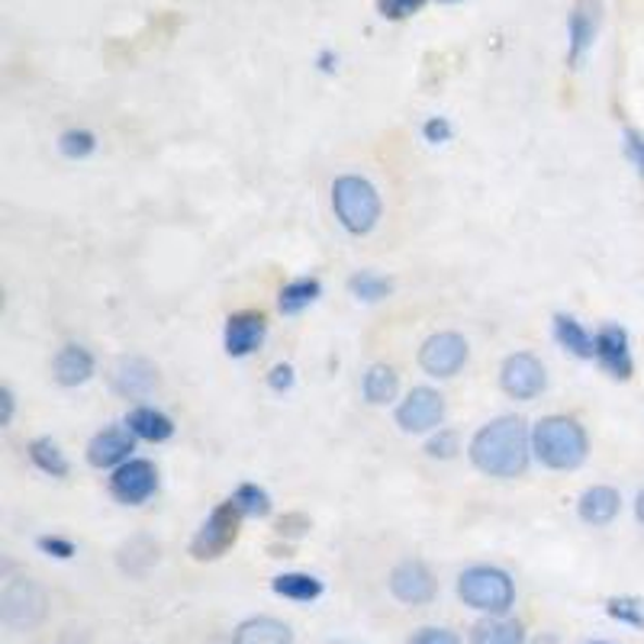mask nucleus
I'll return each instance as SVG.
<instances>
[{
    "instance_id": "f257e3e1",
    "label": "nucleus",
    "mask_w": 644,
    "mask_h": 644,
    "mask_svg": "<svg viewBox=\"0 0 644 644\" xmlns=\"http://www.w3.org/2000/svg\"><path fill=\"white\" fill-rule=\"evenodd\" d=\"M470 460L487 477L513 480L522 477L529 467V429L516 416L493 419L483 426L470 442Z\"/></svg>"
},
{
    "instance_id": "f03ea898",
    "label": "nucleus",
    "mask_w": 644,
    "mask_h": 644,
    "mask_svg": "<svg viewBox=\"0 0 644 644\" xmlns=\"http://www.w3.org/2000/svg\"><path fill=\"white\" fill-rule=\"evenodd\" d=\"M535 455L552 470H573L586 460V432L580 422L567 416H548L535 426L532 435Z\"/></svg>"
},
{
    "instance_id": "7ed1b4c3",
    "label": "nucleus",
    "mask_w": 644,
    "mask_h": 644,
    "mask_svg": "<svg viewBox=\"0 0 644 644\" xmlns=\"http://www.w3.org/2000/svg\"><path fill=\"white\" fill-rule=\"evenodd\" d=\"M458 596L464 606L487 613V616H506L516 603V583L506 570L490 564H473L458 577Z\"/></svg>"
},
{
    "instance_id": "20e7f679",
    "label": "nucleus",
    "mask_w": 644,
    "mask_h": 644,
    "mask_svg": "<svg viewBox=\"0 0 644 644\" xmlns=\"http://www.w3.org/2000/svg\"><path fill=\"white\" fill-rule=\"evenodd\" d=\"M332 210L352 236H365L377 226L383 206H380L377 187L370 181L358 175H345L332 185Z\"/></svg>"
},
{
    "instance_id": "39448f33",
    "label": "nucleus",
    "mask_w": 644,
    "mask_h": 644,
    "mask_svg": "<svg viewBox=\"0 0 644 644\" xmlns=\"http://www.w3.org/2000/svg\"><path fill=\"white\" fill-rule=\"evenodd\" d=\"M239 526H242V509L229 500V503H219L210 519L200 526V532L193 535L190 542V554L197 560H216L229 552L239 539Z\"/></svg>"
},
{
    "instance_id": "423d86ee",
    "label": "nucleus",
    "mask_w": 644,
    "mask_h": 644,
    "mask_svg": "<svg viewBox=\"0 0 644 644\" xmlns=\"http://www.w3.org/2000/svg\"><path fill=\"white\" fill-rule=\"evenodd\" d=\"M46 616V593L33 580H10L0 593V619L7 629H33Z\"/></svg>"
},
{
    "instance_id": "0eeeda50",
    "label": "nucleus",
    "mask_w": 644,
    "mask_h": 644,
    "mask_svg": "<svg viewBox=\"0 0 644 644\" xmlns=\"http://www.w3.org/2000/svg\"><path fill=\"white\" fill-rule=\"evenodd\" d=\"M159 487V473H155V464L142 458H129L126 464H119L110 477V493L126 503V506H139L146 503Z\"/></svg>"
},
{
    "instance_id": "6e6552de",
    "label": "nucleus",
    "mask_w": 644,
    "mask_h": 644,
    "mask_svg": "<svg viewBox=\"0 0 644 644\" xmlns=\"http://www.w3.org/2000/svg\"><path fill=\"white\" fill-rule=\"evenodd\" d=\"M445 419V400L432 387H416L396 409V422L403 432H432Z\"/></svg>"
},
{
    "instance_id": "1a4fd4ad",
    "label": "nucleus",
    "mask_w": 644,
    "mask_h": 644,
    "mask_svg": "<svg viewBox=\"0 0 644 644\" xmlns=\"http://www.w3.org/2000/svg\"><path fill=\"white\" fill-rule=\"evenodd\" d=\"M500 387L513 396V400H535L545 390V368L535 355L529 352H516L503 362L500 370Z\"/></svg>"
},
{
    "instance_id": "9d476101",
    "label": "nucleus",
    "mask_w": 644,
    "mask_h": 644,
    "mask_svg": "<svg viewBox=\"0 0 644 644\" xmlns=\"http://www.w3.org/2000/svg\"><path fill=\"white\" fill-rule=\"evenodd\" d=\"M419 365L429 377H455L467 365V342L458 332H439L419 349Z\"/></svg>"
},
{
    "instance_id": "9b49d317",
    "label": "nucleus",
    "mask_w": 644,
    "mask_h": 644,
    "mask_svg": "<svg viewBox=\"0 0 644 644\" xmlns=\"http://www.w3.org/2000/svg\"><path fill=\"white\" fill-rule=\"evenodd\" d=\"M390 593L406 606H426L435 599V580L422 560H403L390 570Z\"/></svg>"
},
{
    "instance_id": "f8f14e48",
    "label": "nucleus",
    "mask_w": 644,
    "mask_h": 644,
    "mask_svg": "<svg viewBox=\"0 0 644 644\" xmlns=\"http://www.w3.org/2000/svg\"><path fill=\"white\" fill-rule=\"evenodd\" d=\"M110 387L126 400H146L159 387V370L146 358H119L110 368Z\"/></svg>"
},
{
    "instance_id": "ddd939ff",
    "label": "nucleus",
    "mask_w": 644,
    "mask_h": 644,
    "mask_svg": "<svg viewBox=\"0 0 644 644\" xmlns=\"http://www.w3.org/2000/svg\"><path fill=\"white\" fill-rule=\"evenodd\" d=\"M596 362L603 365L606 374L619 377V380H629L632 377V349H629V332L619 329V326H603L596 332Z\"/></svg>"
},
{
    "instance_id": "4468645a",
    "label": "nucleus",
    "mask_w": 644,
    "mask_h": 644,
    "mask_svg": "<svg viewBox=\"0 0 644 644\" xmlns=\"http://www.w3.org/2000/svg\"><path fill=\"white\" fill-rule=\"evenodd\" d=\"M268 336V323L262 313H236L226 323V352L232 358H249L252 352L262 349Z\"/></svg>"
},
{
    "instance_id": "2eb2a0df",
    "label": "nucleus",
    "mask_w": 644,
    "mask_h": 644,
    "mask_svg": "<svg viewBox=\"0 0 644 644\" xmlns=\"http://www.w3.org/2000/svg\"><path fill=\"white\" fill-rule=\"evenodd\" d=\"M599 0H577L573 13H570V65L577 68L583 62V55L593 49L596 33H599Z\"/></svg>"
},
{
    "instance_id": "dca6fc26",
    "label": "nucleus",
    "mask_w": 644,
    "mask_h": 644,
    "mask_svg": "<svg viewBox=\"0 0 644 644\" xmlns=\"http://www.w3.org/2000/svg\"><path fill=\"white\" fill-rule=\"evenodd\" d=\"M129 452H132V432L129 429H106V432L93 435V442L88 445V460L93 467L106 470V467L126 464Z\"/></svg>"
},
{
    "instance_id": "f3484780",
    "label": "nucleus",
    "mask_w": 644,
    "mask_h": 644,
    "mask_svg": "<svg viewBox=\"0 0 644 644\" xmlns=\"http://www.w3.org/2000/svg\"><path fill=\"white\" fill-rule=\"evenodd\" d=\"M622 509V496L613 490V487H590L580 503H577V513L586 526H609Z\"/></svg>"
},
{
    "instance_id": "a211bd4d",
    "label": "nucleus",
    "mask_w": 644,
    "mask_h": 644,
    "mask_svg": "<svg viewBox=\"0 0 644 644\" xmlns=\"http://www.w3.org/2000/svg\"><path fill=\"white\" fill-rule=\"evenodd\" d=\"M232 644H293V632L275 616H255L236 629Z\"/></svg>"
},
{
    "instance_id": "6ab92c4d",
    "label": "nucleus",
    "mask_w": 644,
    "mask_h": 644,
    "mask_svg": "<svg viewBox=\"0 0 644 644\" xmlns=\"http://www.w3.org/2000/svg\"><path fill=\"white\" fill-rule=\"evenodd\" d=\"M52 370H55V380H59L62 387H78V383L91 380V374H93L91 352H88V349H81V345H65V349L55 355Z\"/></svg>"
},
{
    "instance_id": "aec40b11",
    "label": "nucleus",
    "mask_w": 644,
    "mask_h": 644,
    "mask_svg": "<svg viewBox=\"0 0 644 644\" xmlns=\"http://www.w3.org/2000/svg\"><path fill=\"white\" fill-rule=\"evenodd\" d=\"M126 429L136 439H146V442H168L175 435V422L165 413L152 409V406H136L126 416Z\"/></svg>"
},
{
    "instance_id": "412c9836",
    "label": "nucleus",
    "mask_w": 644,
    "mask_h": 644,
    "mask_svg": "<svg viewBox=\"0 0 644 644\" xmlns=\"http://www.w3.org/2000/svg\"><path fill=\"white\" fill-rule=\"evenodd\" d=\"M554 336H557V342L570 352V355H577V358H596V339L573 319V316H554Z\"/></svg>"
},
{
    "instance_id": "4be33fe9",
    "label": "nucleus",
    "mask_w": 644,
    "mask_h": 644,
    "mask_svg": "<svg viewBox=\"0 0 644 644\" xmlns=\"http://www.w3.org/2000/svg\"><path fill=\"white\" fill-rule=\"evenodd\" d=\"M272 590H275L277 596L290 599V603H316L323 596V580L313 577V573H296L293 570V573L275 577Z\"/></svg>"
},
{
    "instance_id": "5701e85b",
    "label": "nucleus",
    "mask_w": 644,
    "mask_h": 644,
    "mask_svg": "<svg viewBox=\"0 0 644 644\" xmlns=\"http://www.w3.org/2000/svg\"><path fill=\"white\" fill-rule=\"evenodd\" d=\"M470 644H526V629L513 619H487L473 629Z\"/></svg>"
},
{
    "instance_id": "b1692460",
    "label": "nucleus",
    "mask_w": 644,
    "mask_h": 644,
    "mask_svg": "<svg viewBox=\"0 0 644 644\" xmlns=\"http://www.w3.org/2000/svg\"><path fill=\"white\" fill-rule=\"evenodd\" d=\"M323 293V287H319V280L316 277H303V280H293V283H287L283 290H280V313H287V316H296V313H303L316 296Z\"/></svg>"
},
{
    "instance_id": "393cba45",
    "label": "nucleus",
    "mask_w": 644,
    "mask_h": 644,
    "mask_svg": "<svg viewBox=\"0 0 644 644\" xmlns=\"http://www.w3.org/2000/svg\"><path fill=\"white\" fill-rule=\"evenodd\" d=\"M396 390H400V380H396V370L390 368V365H374L365 374V396H368V403H374V406L390 403L396 396Z\"/></svg>"
},
{
    "instance_id": "a878e982",
    "label": "nucleus",
    "mask_w": 644,
    "mask_h": 644,
    "mask_svg": "<svg viewBox=\"0 0 644 644\" xmlns=\"http://www.w3.org/2000/svg\"><path fill=\"white\" fill-rule=\"evenodd\" d=\"M29 458L49 477H65L68 473V460H65V455L59 452V445L52 439H36L29 445Z\"/></svg>"
},
{
    "instance_id": "bb28decb",
    "label": "nucleus",
    "mask_w": 644,
    "mask_h": 644,
    "mask_svg": "<svg viewBox=\"0 0 644 644\" xmlns=\"http://www.w3.org/2000/svg\"><path fill=\"white\" fill-rule=\"evenodd\" d=\"M232 503L242 509V516H268L272 513V496L258 483H242L232 493Z\"/></svg>"
},
{
    "instance_id": "cd10ccee",
    "label": "nucleus",
    "mask_w": 644,
    "mask_h": 644,
    "mask_svg": "<svg viewBox=\"0 0 644 644\" xmlns=\"http://www.w3.org/2000/svg\"><path fill=\"white\" fill-rule=\"evenodd\" d=\"M606 613L609 619L622 622V626H632V629H644V599L642 596H613L606 603Z\"/></svg>"
},
{
    "instance_id": "c85d7f7f",
    "label": "nucleus",
    "mask_w": 644,
    "mask_h": 644,
    "mask_svg": "<svg viewBox=\"0 0 644 644\" xmlns=\"http://www.w3.org/2000/svg\"><path fill=\"white\" fill-rule=\"evenodd\" d=\"M349 290H352V296H358L365 303H377V300H383L393 290V283L387 277L374 275V272H362V275L349 280Z\"/></svg>"
},
{
    "instance_id": "c756f323",
    "label": "nucleus",
    "mask_w": 644,
    "mask_h": 644,
    "mask_svg": "<svg viewBox=\"0 0 644 644\" xmlns=\"http://www.w3.org/2000/svg\"><path fill=\"white\" fill-rule=\"evenodd\" d=\"M59 149H62L65 159H88L93 149H97V139H93V132H88V129H68L59 139Z\"/></svg>"
},
{
    "instance_id": "7c9ffc66",
    "label": "nucleus",
    "mask_w": 644,
    "mask_h": 644,
    "mask_svg": "<svg viewBox=\"0 0 644 644\" xmlns=\"http://www.w3.org/2000/svg\"><path fill=\"white\" fill-rule=\"evenodd\" d=\"M422 7H426V0H377V10L387 20H406L413 13H419Z\"/></svg>"
},
{
    "instance_id": "2f4dec72",
    "label": "nucleus",
    "mask_w": 644,
    "mask_h": 644,
    "mask_svg": "<svg viewBox=\"0 0 644 644\" xmlns=\"http://www.w3.org/2000/svg\"><path fill=\"white\" fill-rule=\"evenodd\" d=\"M432 458H455L458 455V432H449V429H439V435L429 442L426 449Z\"/></svg>"
},
{
    "instance_id": "473e14b6",
    "label": "nucleus",
    "mask_w": 644,
    "mask_h": 644,
    "mask_svg": "<svg viewBox=\"0 0 644 644\" xmlns=\"http://www.w3.org/2000/svg\"><path fill=\"white\" fill-rule=\"evenodd\" d=\"M626 155H629V162L635 165L639 178L644 181V132H639V129H626Z\"/></svg>"
},
{
    "instance_id": "72a5a7b5",
    "label": "nucleus",
    "mask_w": 644,
    "mask_h": 644,
    "mask_svg": "<svg viewBox=\"0 0 644 644\" xmlns=\"http://www.w3.org/2000/svg\"><path fill=\"white\" fill-rule=\"evenodd\" d=\"M39 548L49 554V557H59V560L75 557V545H72L68 539H59V535H46V539H39Z\"/></svg>"
},
{
    "instance_id": "f704fd0d",
    "label": "nucleus",
    "mask_w": 644,
    "mask_h": 644,
    "mask_svg": "<svg viewBox=\"0 0 644 644\" xmlns=\"http://www.w3.org/2000/svg\"><path fill=\"white\" fill-rule=\"evenodd\" d=\"M409 644H460V639L449 629H422L409 639Z\"/></svg>"
},
{
    "instance_id": "c9c22d12",
    "label": "nucleus",
    "mask_w": 644,
    "mask_h": 644,
    "mask_svg": "<svg viewBox=\"0 0 644 644\" xmlns=\"http://www.w3.org/2000/svg\"><path fill=\"white\" fill-rule=\"evenodd\" d=\"M426 139L432 142V146H439V142H449V136H452V126H449V119H442V116H435V119H429L426 123Z\"/></svg>"
},
{
    "instance_id": "e433bc0d",
    "label": "nucleus",
    "mask_w": 644,
    "mask_h": 644,
    "mask_svg": "<svg viewBox=\"0 0 644 644\" xmlns=\"http://www.w3.org/2000/svg\"><path fill=\"white\" fill-rule=\"evenodd\" d=\"M268 383L275 387V390H290L293 387V368L290 365H277L272 370V377H268Z\"/></svg>"
},
{
    "instance_id": "4c0bfd02",
    "label": "nucleus",
    "mask_w": 644,
    "mask_h": 644,
    "mask_svg": "<svg viewBox=\"0 0 644 644\" xmlns=\"http://www.w3.org/2000/svg\"><path fill=\"white\" fill-rule=\"evenodd\" d=\"M0 396H3V419H0V422H3V426H10V419H13V390H10V387H3V393H0Z\"/></svg>"
},
{
    "instance_id": "58836bf2",
    "label": "nucleus",
    "mask_w": 644,
    "mask_h": 644,
    "mask_svg": "<svg viewBox=\"0 0 644 644\" xmlns=\"http://www.w3.org/2000/svg\"><path fill=\"white\" fill-rule=\"evenodd\" d=\"M635 516H639V522L644 526V490L639 493V500H635Z\"/></svg>"
},
{
    "instance_id": "ea45409f",
    "label": "nucleus",
    "mask_w": 644,
    "mask_h": 644,
    "mask_svg": "<svg viewBox=\"0 0 644 644\" xmlns=\"http://www.w3.org/2000/svg\"><path fill=\"white\" fill-rule=\"evenodd\" d=\"M586 644H609V642H586Z\"/></svg>"
},
{
    "instance_id": "a19ab883",
    "label": "nucleus",
    "mask_w": 644,
    "mask_h": 644,
    "mask_svg": "<svg viewBox=\"0 0 644 644\" xmlns=\"http://www.w3.org/2000/svg\"><path fill=\"white\" fill-rule=\"evenodd\" d=\"M445 3H452V0H445Z\"/></svg>"
},
{
    "instance_id": "79ce46f5",
    "label": "nucleus",
    "mask_w": 644,
    "mask_h": 644,
    "mask_svg": "<svg viewBox=\"0 0 644 644\" xmlns=\"http://www.w3.org/2000/svg\"><path fill=\"white\" fill-rule=\"evenodd\" d=\"M339 644H349V642H339Z\"/></svg>"
}]
</instances>
